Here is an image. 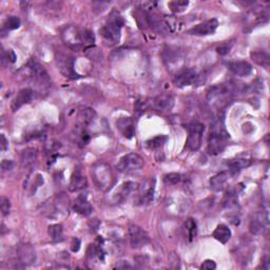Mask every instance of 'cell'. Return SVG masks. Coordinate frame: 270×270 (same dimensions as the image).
<instances>
[{"label":"cell","mask_w":270,"mask_h":270,"mask_svg":"<svg viewBox=\"0 0 270 270\" xmlns=\"http://www.w3.org/2000/svg\"><path fill=\"white\" fill-rule=\"evenodd\" d=\"M63 39L64 44L71 49L79 50L81 48H91L95 41L94 34L89 30H82L70 26L63 31Z\"/></svg>","instance_id":"6da1fadb"},{"label":"cell","mask_w":270,"mask_h":270,"mask_svg":"<svg viewBox=\"0 0 270 270\" xmlns=\"http://www.w3.org/2000/svg\"><path fill=\"white\" fill-rule=\"evenodd\" d=\"M229 139L223 119L214 121L210 128V134L208 139V152L211 155H219L224 151L226 147V142Z\"/></svg>","instance_id":"7a4b0ae2"},{"label":"cell","mask_w":270,"mask_h":270,"mask_svg":"<svg viewBox=\"0 0 270 270\" xmlns=\"http://www.w3.org/2000/svg\"><path fill=\"white\" fill-rule=\"evenodd\" d=\"M124 26L123 17L117 12H112L106 25L100 29V35L108 47H114L119 43L121 31Z\"/></svg>","instance_id":"3957f363"},{"label":"cell","mask_w":270,"mask_h":270,"mask_svg":"<svg viewBox=\"0 0 270 270\" xmlns=\"http://www.w3.org/2000/svg\"><path fill=\"white\" fill-rule=\"evenodd\" d=\"M92 176L95 186L100 191H107L113 185V173L111 167L105 161H97L92 167Z\"/></svg>","instance_id":"277c9868"},{"label":"cell","mask_w":270,"mask_h":270,"mask_svg":"<svg viewBox=\"0 0 270 270\" xmlns=\"http://www.w3.org/2000/svg\"><path fill=\"white\" fill-rule=\"evenodd\" d=\"M232 92L233 90L229 83L228 85L221 83V85L213 86L208 90L207 100L211 106L215 108H222L226 106L228 101L230 100Z\"/></svg>","instance_id":"5b68a950"},{"label":"cell","mask_w":270,"mask_h":270,"mask_svg":"<svg viewBox=\"0 0 270 270\" xmlns=\"http://www.w3.org/2000/svg\"><path fill=\"white\" fill-rule=\"evenodd\" d=\"M143 166H145V160L141 155L136 153H128L119 159L117 170L124 173H130L141 170Z\"/></svg>","instance_id":"8992f818"},{"label":"cell","mask_w":270,"mask_h":270,"mask_svg":"<svg viewBox=\"0 0 270 270\" xmlns=\"http://www.w3.org/2000/svg\"><path fill=\"white\" fill-rule=\"evenodd\" d=\"M28 70L30 72V79H31L35 83L41 87H48L50 85V77L46 69L35 61H30L28 64Z\"/></svg>","instance_id":"52a82bcc"},{"label":"cell","mask_w":270,"mask_h":270,"mask_svg":"<svg viewBox=\"0 0 270 270\" xmlns=\"http://www.w3.org/2000/svg\"><path fill=\"white\" fill-rule=\"evenodd\" d=\"M204 129L205 127L201 123H194L188 126V139L186 142V147L190 151H196L201 148Z\"/></svg>","instance_id":"ba28073f"},{"label":"cell","mask_w":270,"mask_h":270,"mask_svg":"<svg viewBox=\"0 0 270 270\" xmlns=\"http://www.w3.org/2000/svg\"><path fill=\"white\" fill-rule=\"evenodd\" d=\"M175 85L178 88H184L191 85L200 86L202 82H204L202 75L196 73L194 69H186L179 72L175 77Z\"/></svg>","instance_id":"9c48e42d"},{"label":"cell","mask_w":270,"mask_h":270,"mask_svg":"<svg viewBox=\"0 0 270 270\" xmlns=\"http://www.w3.org/2000/svg\"><path fill=\"white\" fill-rule=\"evenodd\" d=\"M155 190V178H148L139 186V195H137V205H146L151 203L154 196Z\"/></svg>","instance_id":"30bf717a"},{"label":"cell","mask_w":270,"mask_h":270,"mask_svg":"<svg viewBox=\"0 0 270 270\" xmlns=\"http://www.w3.org/2000/svg\"><path fill=\"white\" fill-rule=\"evenodd\" d=\"M129 238L132 248L139 249L146 246L150 242L148 233L136 225H130L129 227Z\"/></svg>","instance_id":"8fae6325"},{"label":"cell","mask_w":270,"mask_h":270,"mask_svg":"<svg viewBox=\"0 0 270 270\" xmlns=\"http://www.w3.org/2000/svg\"><path fill=\"white\" fill-rule=\"evenodd\" d=\"M56 62L58 69L61 70L62 74L70 79H79V75L76 73L74 70V64H73V59L71 57L64 55V54H59L56 57Z\"/></svg>","instance_id":"7c38bea8"},{"label":"cell","mask_w":270,"mask_h":270,"mask_svg":"<svg viewBox=\"0 0 270 270\" xmlns=\"http://www.w3.org/2000/svg\"><path fill=\"white\" fill-rule=\"evenodd\" d=\"M17 257L22 265H32L36 262V251L31 244H20L17 247Z\"/></svg>","instance_id":"4fadbf2b"},{"label":"cell","mask_w":270,"mask_h":270,"mask_svg":"<svg viewBox=\"0 0 270 270\" xmlns=\"http://www.w3.org/2000/svg\"><path fill=\"white\" fill-rule=\"evenodd\" d=\"M219 27V21L215 18H212V19H208L206 21H203L199 25L194 26L193 28H191L188 33L190 35H194V36H206V35H212L215 30L218 29Z\"/></svg>","instance_id":"5bb4252c"},{"label":"cell","mask_w":270,"mask_h":270,"mask_svg":"<svg viewBox=\"0 0 270 270\" xmlns=\"http://www.w3.org/2000/svg\"><path fill=\"white\" fill-rule=\"evenodd\" d=\"M269 224L268 213L260 212L254 215V218L250 221L249 230L254 236H261L267 230Z\"/></svg>","instance_id":"9a60e30c"},{"label":"cell","mask_w":270,"mask_h":270,"mask_svg":"<svg viewBox=\"0 0 270 270\" xmlns=\"http://www.w3.org/2000/svg\"><path fill=\"white\" fill-rule=\"evenodd\" d=\"M33 99V91L30 89H22L15 96V98L12 100L11 109L13 112H16L27 104H30Z\"/></svg>","instance_id":"2e32d148"},{"label":"cell","mask_w":270,"mask_h":270,"mask_svg":"<svg viewBox=\"0 0 270 270\" xmlns=\"http://www.w3.org/2000/svg\"><path fill=\"white\" fill-rule=\"evenodd\" d=\"M117 129L126 139H132L135 135V125L131 117H121L116 122Z\"/></svg>","instance_id":"e0dca14e"},{"label":"cell","mask_w":270,"mask_h":270,"mask_svg":"<svg viewBox=\"0 0 270 270\" xmlns=\"http://www.w3.org/2000/svg\"><path fill=\"white\" fill-rule=\"evenodd\" d=\"M96 117V113L91 108H80L77 112V126L86 128L89 125H91Z\"/></svg>","instance_id":"ac0fdd59"},{"label":"cell","mask_w":270,"mask_h":270,"mask_svg":"<svg viewBox=\"0 0 270 270\" xmlns=\"http://www.w3.org/2000/svg\"><path fill=\"white\" fill-rule=\"evenodd\" d=\"M136 189H139V185L133 182H126L124 183L119 189L117 190V192L115 193V195L113 196V201L114 203H122L123 201H125L127 197L132 193V192L135 191Z\"/></svg>","instance_id":"d6986e66"},{"label":"cell","mask_w":270,"mask_h":270,"mask_svg":"<svg viewBox=\"0 0 270 270\" xmlns=\"http://www.w3.org/2000/svg\"><path fill=\"white\" fill-rule=\"evenodd\" d=\"M73 208L77 213L83 215V217H88V215L91 214L93 211V207L91 205V203L88 201L87 196H85L83 194L79 195L75 200L73 204Z\"/></svg>","instance_id":"ffe728a7"},{"label":"cell","mask_w":270,"mask_h":270,"mask_svg":"<svg viewBox=\"0 0 270 270\" xmlns=\"http://www.w3.org/2000/svg\"><path fill=\"white\" fill-rule=\"evenodd\" d=\"M228 67H229V70L233 74L241 77L248 76L249 74H251V72H253V65H251L249 63L243 62V61L232 62L229 64Z\"/></svg>","instance_id":"44dd1931"},{"label":"cell","mask_w":270,"mask_h":270,"mask_svg":"<svg viewBox=\"0 0 270 270\" xmlns=\"http://www.w3.org/2000/svg\"><path fill=\"white\" fill-rule=\"evenodd\" d=\"M153 105L159 111H169L175 105V98L170 94H161L154 98Z\"/></svg>","instance_id":"7402d4cb"},{"label":"cell","mask_w":270,"mask_h":270,"mask_svg":"<svg viewBox=\"0 0 270 270\" xmlns=\"http://www.w3.org/2000/svg\"><path fill=\"white\" fill-rule=\"evenodd\" d=\"M87 186H88L87 177L83 175L79 170L75 171L74 175H72L71 182H70V186H69L70 191H72V192L80 191V190L87 188Z\"/></svg>","instance_id":"603a6c76"},{"label":"cell","mask_w":270,"mask_h":270,"mask_svg":"<svg viewBox=\"0 0 270 270\" xmlns=\"http://www.w3.org/2000/svg\"><path fill=\"white\" fill-rule=\"evenodd\" d=\"M228 177H229V175H228V172H226V171L218 173V175H215L214 176L210 178V181H209L210 188L215 192L222 191L226 187Z\"/></svg>","instance_id":"cb8c5ba5"},{"label":"cell","mask_w":270,"mask_h":270,"mask_svg":"<svg viewBox=\"0 0 270 270\" xmlns=\"http://www.w3.org/2000/svg\"><path fill=\"white\" fill-rule=\"evenodd\" d=\"M37 159V150L34 148H27L23 150L20 157V164L23 169H28Z\"/></svg>","instance_id":"d4e9b609"},{"label":"cell","mask_w":270,"mask_h":270,"mask_svg":"<svg viewBox=\"0 0 270 270\" xmlns=\"http://www.w3.org/2000/svg\"><path fill=\"white\" fill-rule=\"evenodd\" d=\"M212 237L222 244H226L231 238V230L228 226L221 224L215 228V230L212 233Z\"/></svg>","instance_id":"484cf974"},{"label":"cell","mask_w":270,"mask_h":270,"mask_svg":"<svg viewBox=\"0 0 270 270\" xmlns=\"http://www.w3.org/2000/svg\"><path fill=\"white\" fill-rule=\"evenodd\" d=\"M163 23H164V27L171 33L178 32L183 26V22L179 20L177 17L172 15L165 16L163 18Z\"/></svg>","instance_id":"4316f807"},{"label":"cell","mask_w":270,"mask_h":270,"mask_svg":"<svg viewBox=\"0 0 270 270\" xmlns=\"http://www.w3.org/2000/svg\"><path fill=\"white\" fill-rule=\"evenodd\" d=\"M250 57L253 61L259 65H262L265 69L269 68L270 64V57L266 52H261V51H254L250 53Z\"/></svg>","instance_id":"83f0119b"},{"label":"cell","mask_w":270,"mask_h":270,"mask_svg":"<svg viewBox=\"0 0 270 270\" xmlns=\"http://www.w3.org/2000/svg\"><path fill=\"white\" fill-rule=\"evenodd\" d=\"M250 164H251V160L247 159L238 158V159L230 160L229 163H228V166H229L232 175H236V173L239 172L242 169H244V168L249 167Z\"/></svg>","instance_id":"f1b7e54d"},{"label":"cell","mask_w":270,"mask_h":270,"mask_svg":"<svg viewBox=\"0 0 270 270\" xmlns=\"http://www.w3.org/2000/svg\"><path fill=\"white\" fill-rule=\"evenodd\" d=\"M48 233L54 242H59L64 238V228L61 224H53L48 228Z\"/></svg>","instance_id":"f546056e"},{"label":"cell","mask_w":270,"mask_h":270,"mask_svg":"<svg viewBox=\"0 0 270 270\" xmlns=\"http://www.w3.org/2000/svg\"><path fill=\"white\" fill-rule=\"evenodd\" d=\"M168 137L166 135H159V136H155L153 139L149 140L146 143L148 148L150 149H157L159 148L164 145V143L167 142Z\"/></svg>","instance_id":"4dcf8cb0"},{"label":"cell","mask_w":270,"mask_h":270,"mask_svg":"<svg viewBox=\"0 0 270 270\" xmlns=\"http://www.w3.org/2000/svg\"><path fill=\"white\" fill-rule=\"evenodd\" d=\"M185 227H186V230L188 232V237L190 241H192L196 236V231H197V228H196V222L193 219H188L186 221L185 223Z\"/></svg>","instance_id":"1f68e13d"},{"label":"cell","mask_w":270,"mask_h":270,"mask_svg":"<svg viewBox=\"0 0 270 270\" xmlns=\"http://www.w3.org/2000/svg\"><path fill=\"white\" fill-rule=\"evenodd\" d=\"M189 1H181V0H178V1H171L169 3V8L173 13H183L187 9Z\"/></svg>","instance_id":"d6a6232c"},{"label":"cell","mask_w":270,"mask_h":270,"mask_svg":"<svg viewBox=\"0 0 270 270\" xmlns=\"http://www.w3.org/2000/svg\"><path fill=\"white\" fill-rule=\"evenodd\" d=\"M182 179H183V175L181 173H175V172L166 175L164 177V181L167 185H176L178 183H181Z\"/></svg>","instance_id":"836d02e7"},{"label":"cell","mask_w":270,"mask_h":270,"mask_svg":"<svg viewBox=\"0 0 270 270\" xmlns=\"http://www.w3.org/2000/svg\"><path fill=\"white\" fill-rule=\"evenodd\" d=\"M7 30H16L20 27V19L16 16H10L4 23Z\"/></svg>","instance_id":"e575fe53"},{"label":"cell","mask_w":270,"mask_h":270,"mask_svg":"<svg viewBox=\"0 0 270 270\" xmlns=\"http://www.w3.org/2000/svg\"><path fill=\"white\" fill-rule=\"evenodd\" d=\"M0 208H1V212L3 215H8L10 213L11 203L8 197L1 196V199H0Z\"/></svg>","instance_id":"d590c367"},{"label":"cell","mask_w":270,"mask_h":270,"mask_svg":"<svg viewBox=\"0 0 270 270\" xmlns=\"http://www.w3.org/2000/svg\"><path fill=\"white\" fill-rule=\"evenodd\" d=\"M16 54L13 50H8L2 53V61H7L9 64H14L16 62Z\"/></svg>","instance_id":"8d00e7d4"},{"label":"cell","mask_w":270,"mask_h":270,"mask_svg":"<svg viewBox=\"0 0 270 270\" xmlns=\"http://www.w3.org/2000/svg\"><path fill=\"white\" fill-rule=\"evenodd\" d=\"M215 268H217V264H215V262H213L212 260H206L201 266V269L204 270H214Z\"/></svg>","instance_id":"74e56055"},{"label":"cell","mask_w":270,"mask_h":270,"mask_svg":"<svg viewBox=\"0 0 270 270\" xmlns=\"http://www.w3.org/2000/svg\"><path fill=\"white\" fill-rule=\"evenodd\" d=\"M230 49H231V45H228V44H225V45H222L221 47H219L217 51L218 53L220 54V55H226V54H228L230 52Z\"/></svg>","instance_id":"f35d334b"},{"label":"cell","mask_w":270,"mask_h":270,"mask_svg":"<svg viewBox=\"0 0 270 270\" xmlns=\"http://www.w3.org/2000/svg\"><path fill=\"white\" fill-rule=\"evenodd\" d=\"M13 167H14V163L12 160H9V159H3L2 160L1 168H2L3 171H10V170L13 169Z\"/></svg>","instance_id":"ab89813d"},{"label":"cell","mask_w":270,"mask_h":270,"mask_svg":"<svg viewBox=\"0 0 270 270\" xmlns=\"http://www.w3.org/2000/svg\"><path fill=\"white\" fill-rule=\"evenodd\" d=\"M79 248H80V241L79 238H73V242H72V245H71L72 251L76 253V251L79 250Z\"/></svg>","instance_id":"60d3db41"},{"label":"cell","mask_w":270,"mask_h":270,"mask_svg":"<svg viewBox=\"0 0 270 270\" xmlns=\"http://www.w3.org/2000/svg\"><path fill=\"white\" fill-rule=\"evenodd\" d=\"M0 140H1V143H0V146H1V150H2V151H5V150L8 149V146H9L8 141H7V139H5V136L3 134L0 135Z\"/></svg>","instance_id":"b9f144b4"}]
</instances>
